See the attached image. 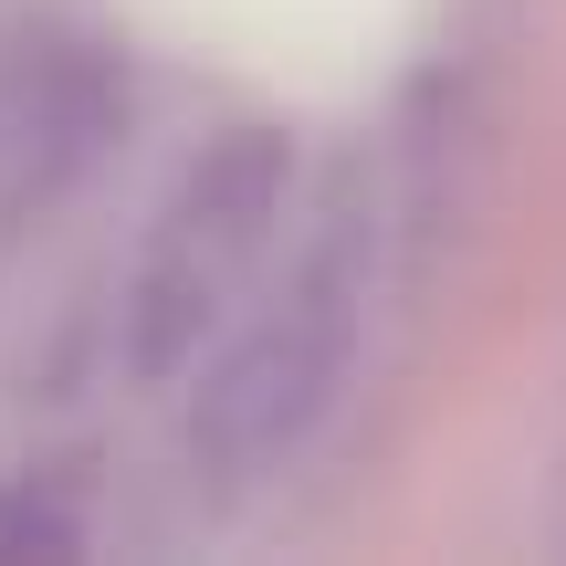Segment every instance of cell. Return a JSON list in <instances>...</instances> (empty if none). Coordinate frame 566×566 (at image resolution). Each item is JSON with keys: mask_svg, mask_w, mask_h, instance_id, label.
<instances>
[{"mask_svg": "<svg viewBox=\"0 0 566 566\" xmlns=\"http://www.w3.org/2000/svg\"><path fill=\"white\" fill-rule=\"evenodd\" d=\"M367 263L378 231L357 221V200H336L304 242V263L283 273V294L242 325L221 367H210L200 409H189V472L210 493H263L315 420L336 409L346 367H357V325H367Z\"/></svg>", "mask_w": 566, "mask_h": 566, "instance_id": "6da1fadb", "label": "cell"}, {"mask_svg": "<svg viewBox=\"0 0 566 566\" xmlns=\"http://www.w3.org/2000/svg\"><path fill=\"white\" fill-rule=\"evenodd\" d=\"M283 189H294V158L273 126H231L189 158V179L168 189L158 231L137 252V283H126V367L137 378H179L231 325V304L252 294L283 231Z\"/></svg>", "mask_w": 566, "mask_h": 566, "instance_id": "7a4b0ae2", "label": "cell"}, {"mask_svg": "<svg viewBox=\"0 0 566 566\" xmlns=\"http://www.w3.org/2000/svg\"><path fill=\"white\" fill-rule=\"evenodd\" d=\"M126 84L74 32H11L0 42V263L21 231H42L84 189V168L116 147Z\"/></svg>", "mask_w": 566, "mask_h": 566, "instance_id": "3957f363", "label": "cell"}, {"mask_svg": "<svg viewBox=\"0 0 566 566\" xmlns=\"http://www.w3.org/2000/svg\"><path fill=\"white\" fill-rule=\"evenodd\" d=\"M84 504L63 472H21V483H0V556H74L84 546Z\"/></svg>", "mask_w": 566, "mask_h": 566, "instance_id": "277c9868", "label": "cell"}]
</instances>
